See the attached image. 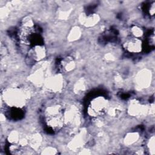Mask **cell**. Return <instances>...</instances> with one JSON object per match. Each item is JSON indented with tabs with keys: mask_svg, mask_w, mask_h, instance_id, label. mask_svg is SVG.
<instances>
[{
	"mask_svg": "<svg viewBox=\"0 0 155 155\" xmlns=\"http://www.w3.org/2000/svg\"><path fill=\"white\" fill-rule=\"evenodd\" d=\"M29 97V93L19 87L5 89L1 94V100L9 107L16 109H21L24 107Z\"/></svg>",
	"mask_w": 155,
	"mask_h": 155,
	"instance_id": "cell-1",
	"label": "cell"
},
{
	"mask_svg": "<svg viewBox=\"0 0 155 155\" xmlns=\"http://www.w3.org/2000/svg\"><path fill=\"white\" fill-rule=\"evenodd\" d=\"M64 109L59 104L47 107L44 113V121L47 127L53 131L61 130L65 125Z\"/></svg>",
	"mask_w": 155,
	"mask_h": 155,
	"instance_id": "cell-2",
	"label": "cell"
},
{
	"mask_svg": "<svg viewBox=\"0 0 155 155\" xmlns=\"http://www.w3.org/2000/svg\"><path fill=\"white\" fill-rule=\"evenodd\" d=\"M110 105L109 101L102 95L93 97L89 102L87 112L89 116L96 119L105 114Z\"/></svg>",
	"mask_w": 155,
	"mask_h": 155,
	"instance_id": "cell-3",
	"label": "cell"
},
{
	"mask_svg": "<svg viewBox=\"0 0 155 155\" xmlns=\"http://www.w3.org/2000/svg\"><path fill=\"white\" fill-rule=\"evenodd\" d=\"M47 67L46 62L42 61L35 64L33 71L28 76L29 81L35 85H44L45 79L47 78L46 76Z\"/></svg>",
	"mask_w": 155,
	"mask_h": 155,
	"instance_id": "cell-4",
	"label": "cell"
},
{
	"mask_svg": "<svg viewBox=\"0 0 155 155\" xmlns=\"http://www.w3.org/2000/svg\"><path fill=\"white\" fill-rule=\"evenodd\" d=\"M44 86L45 89L51 93H59L62 91L64 86V80L61 73L55 74L47 77Z\"/></svg>",
	"mask_w": 155,
	"mask_h": 155,
	"instance_id": "cell-5",
	"label": "cell"
},
{
	"mask_svg": "<svg viewBox=\"0 0 155 155\" xmlns=\"http://www.w3.org/2000/svg\"><path fill=\"white\" fill-rule=\"evenodd\" d=\"M152 78V73L149 69L143 68L139 70L134 78L136 88L139 90L147 88L150 86Z\"/></svg>",
	"mask_w": 155,
	"mask_h": 155,
	"instance_id": "cell-6",
	"label": "cell"
},
{
	"mask_svg": "<svg viewBox=\"0 0 155 155\" xmlns=\"http://www.w3.org/2000/svg\"><path fill=\"white\" fill-rule=\"evenodd\" d=\"M64 122L70 127L75 128L81 123V115L79 109L74 105H70L64 109Z\"/></svg>",
	"mask_w": 155,
	"mask_h": 155,
	"instance_id": "cell-7",
	"label": "cell"
},
{
	"mask_svg": "<svg viewBox=\"0 0 155 155\" xmlns=\"http://www.w3.org/2000/svg\"><path fill=\"white\" fill-rule=\"evenodd\" d=\"M122 47L127 52L136 54L142 52L143 48V44L140 39L130 36L124 41Z\"/></svg>",
	"mask_w": 155,
	"mask_h": 155,
	"instance_id": "cell-8",
	"label": "cell"
},
{
	"mask_svg": "<svg viewBox=\"0 0 155 155\" xmlns=\"http://www.w3.org/2000/svg\"><path fill=\"white\" fill-rule=\"evenodd\" d=\"M47 50L43 44H36L32 45V47L29 49L28 52V58L36 64L39 62L42 61V60L45 58Z\"/></svg>",
	"mask_w": 155,
	"mask_h": 155,
	"instance_id": "cell-9",
	"label": "cell"
},
{
	"mask_svg": "<svg viewBox=\"0 0 155 155\" xmlns=\"http://www.w3.org/2000/svg\"><path fill=\"white\" fill-rule=\"evenodd\" d=\"M87 137V131L84 129L78 133L68 143V147L70 150L73 151L80 150L82 148Z\"/></svg>",
	"mask_w": 155,
	"mask_h": 155,
	"instance_id": "cell-10",
	"label": "cell"
},
{
	"mask_svg": "<svg viewBox=\"0 0 155 155\" xmlns=\"http://www.w3.org/2000/svg\"><path fill=\"white\" fill-rule=\"evenodd\" d=\"M101 20L99 15L96 13H91L87 14L81 13L79 16V23L85 27L90 28L97 25Z\"/></svg>",
	"mask_w": 155,
	"mask_h": 155,
	"instance_id": "cell-11",
	"label": "cell"
},
{
	"mask_svg": "<svg viewBox=\"0 0 155 155\" xmlns=\"http://www.w3.org/2000/svg\"><path fill=\"white\" fill-rule=\"evenodd\" d=\"M128 114L132 117H137L143 114L145 112H148V108L142 105L141 102L136 99H132L127 107Z\"/></svg>",
	"mask_w": 155,
	"mask_h": 155,
	"instance_id": "cell-12",
	"label": "cell"
},
{
	"mask_svg": "<svg viewBox=\"0 0 155 155\" xmlns=\"http://www.w3.org/2000/svg\"><path fill=\"white\" fill-rule=\"evenodd\" d=\"M59 67L62 73H70L76 68V62L71 56H66L61 59Z\"/></svg>",
	"mask_w": 155,
	"mask_h": 155,
	"instance_id": "cell-13",
	"label": "cell"
},
{
	"mask_svg": "<svg viewBox=\"0 0 155 155\" xmlns=\"http://www.w3.org/2000/svg\"><path fill=\"white\" fill-rule=\"evenodd\" d=\"M42 142V137L38 133H33L28 137V145L35 150H37L41 147Z\"/></svg>",
	"mask_w": 155,
	"mask_h": 155,
	"instance_id": "cell-14",
	"label": "cell"
},
{
	"mask_svg": "<svg viewBox=\"0 0 155 155\" xmlns=\"http://www.w3.org/2000/svg\"><path fill=\"white\" fill-rule=\"evenodd\" d=\"M140 139V134L137 131L127 133L124 137V143L126 146H131L135 144Z\"/></svg>",
	"mask_w": 155,
	"mask_h": 155,
	"instance_id": "cell-15",
	"label": "cell"
},
{
	"mask_svg": "<svg viewBox=\"0 0 155 155\" xmlns=\"http://www.w3.org/2000/svg\"><path fill=\"white\" fill-rule=\"evenodd\" d=\"M87 88V84L86 80L84 78H81L77 80L74 85L73 88V91L76 94H81L83 93Z\"/></svg>",
	"mask_w": 155,
	"mask_h": 155,
	"instance_id": "cell-16",
	"label": "cell"
},
{
	"mask_svg": "<svg viewBox=\"0 0 155 155\" xmlns=\"http://www.w3.org/2000/svg\"><path fill=\"white\" fill-rule=\"evenodd\" d=\"M82 36V30L77 25L71 28L67 35V40L69 42H74L79 40Z\"/></svg>",
	"mask_w": 155,
	"mask_h": 155,
	"instance_id": "cell-17",
	"label": "cell"
},
{
	"mask_svg": "<svg viewBox=\"0 0 155 155\" xmlns=\"http://www.w3.org/2000/svg\"><path fill=\"white\" fill-rule=\"evenodd\" d=\"M130 31L131 33V36L134 38L140 39L144 35V30L143 29L138 25H133L131 26Z\"/></svg>",
	"mask_w": 155,
	"mask_h": 155,
	"instance_id": "cell-18",
	"label": "cell"
},
{
	"mask_svg": "<svg viewBox=\"0 0 155 155\" xmlns=\"http://www.w3.org/2000/svg\"><path fill=\"white\" fill-rule=\"evenodd\" d=\"M22 136L20 133L15 130L11 131L7 136V141L9 143H19Z\"/></svg>",
	"mask_w": 155,
	"mask_h": 155,
	"instance_id": "cell-19",
	"label": "cell"
},
{
	"mask_svg": "<svg viewBox=\"0 0 155 155\" xmlns=\"http://www.w3.org/2000/svg\"><path fill=\"white\" fill-rule=\"evenodd\" d=\"M121 109L119 108V107L116 105L111 106L110 104L107 110L106 114H107L108 116H109L111 117L116 118L121 114Z\"/></svg>",
	"mask_w": 155,
	"mask_h": 155,
	"instance_id": "cell-20",
	"label": "cell"
},
{
	"mask_svg": "<svg viewBox=\"0 0 155 155\" xmlns=\"http://www.w3.org/2000/svg\"><path fill=\"white\" fill-rule=\"evenodd\" d=\"M22 148L19 143H9L8 151L11 154H20L22 153Z\"/></svg>",
	"mask_w": 155,
	"mask_h": 155,
	"instance_id": "cell-21",
	"label": "cell"
},
{
	"mask_svg": "<svg viewBox=\"0 0 155 155\" xmlns=\"http://www.w3.org/2000/svg\"><path fill=\"white\" fill-rule=\"evenodd\" d=\"M155 138L154 136H151L148 140L147 142V148L148 151H149V153L151 155L154 154L155 153Z\"/></svg>",
	"mask_w": 155,
	"mask_h": 155,
	"instance_id": "cell-22",
	"label": "cell"
},
{
	"mask_svg": "<svg viewBox=\"0 0 155 155\" xmlns=\"http://www.w3.org/2000/svg\"><path fill=\"white\" fill-rule=\"evenodd\" d=\"M21 25L27 27H35V22L30 16H27L22 19Z\"/></svg>",
	"mask_w": 155,
	"mask_h": 155,
	"instance_id": "cell-23",
	"label": "cell"
},
{
	"mask_svg": "<svg viewBox=\"0 0 155 155\" xmlns=\"http://www.w3.org/2000/svg\"><path fill=\"white\" fill-rule=\"evenodd\" d=\"M58 150L57 149L52 146H48L42 150L41 154H47V155H53V154H58Z\"/></svg>",
	"mask_w": 155,
	"mask_h": 155,
	"instance_id": "cell-24",
	"label": "cell"
},
{
	"mask_svg": "<svg viewBox=\"0 0 155 155\" xmlns=\"http://www.w3.org/2000/svg\"><path fill=\"white\" fill-rule=\"evenodd\" d=\"M70 15V9L67 8H61L59 12H58V16L59 18L61 19H66Z\"/></svg>",
	"mask_w": 155,
	"mask_h": 155,
	"instance_id": "cell-25",
	"label": "cell"
},
{
	"mask_svg": "<svg viewBox=\"0 0 155 155\" xmlns=\"http://www.w3.org/2000/svg\"><path fill=\"white\" fill-rule=\"evenodd\" d=\"M147 11L150 16H154L155 13V2L154 1L150 2L148 4Z\"/></svg>",
	"mask_w": 155,
	"mask_h": 155,
	"instance_id": "cell-26",
	"label": "cell"
},
{
	"mask_svg": "<svg viewBox=\"0 0 155 155\" xmlns=\"http://www.w3.org/2000/svg\"><path fill=\"white\" fill-rule=\"evenodd\" d=\"M147 44L150 47H153L154 46V30H152V32L150 33L148 38H147Z\"/></svg>",
	"mask_w": 155,
	"mask_h": 155,
	"instance_id": "cell-27",
	"label": "cell"
},
{
	"mask_svg": "<svg viewBox=\"0 0 155 155\" xmlns=\"http://www.w3.org/2000/svg\"><path fill=\"white\" fill-rule=\"evenodd\" d=\"M104 59L107 62H113L115 61L116 58L113 54L111 53H107L104 55Z\"/></svg>",
	"mask_w": 155,
	"mask_h": 155,
	"instance_id": "cell-28",
	"label": "cell"
},
{
	"mask_svg": "<svg viewBox=\"0 0 155 155\" xmlns=\"http://www.w3.org/2000/svg\"><path fill=\"white\" fill-rule=\"evenodd\" d=\"M9 9L7 7H1V10H0V16H1V18L2 19L4 18H5V16H7L8 15V13L9 12Z\"/></svg>",
	"mask_w": 155,
	"mask_h": 155,
	"instance_id": "cell-29",
	"label": "cell"
},
{
	"mask_svg": "<svg viewBox=\"0 0 155 155\" xmlns=\"http://www.w3.org/2000/svg\"><path fill=\"white\" fill-rule=\"evenodd\" d=\"M114 82L118 87H121L123 84V79L119 75H117L114 78Z\"/></svg>",
	"mask_w": 155,
	"mask_h": 155,
	"instance_id": "cell-30",
	"label": "cell"
},
{
	"mask_svg": "<svg viewBox=\"0 0 155 155\" xmlns=\"http://www.w3.org/2000/svg\"><path fill=\"white\" fill-rule=\"evenodd\" d=\"M8 54L7 48L2 44L1 45V57L2 58L4 56H5Z\"/></svg>",
	"mask_w": 155,
	"mask_h": 155,
	"instance_id": "cell-31",
	"label": "cell"
},
{
	"mask_svg": "<svg viewBox=\"0 0 155 155\" xmlns=\"http://www.w3.org/2000/svg\"><path fill=\"white\" fill-rule=\"evenodd\" d=\"M78 153L81 154H90V150H88L87 149L81 148L79 150V152Z\"/></svg>",
	"mask_w": 155,
	"mask_h": 155,
	"instance_id": "cell-32",
	"label": "cell"
}]
</instances>
